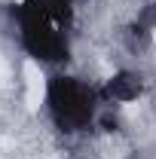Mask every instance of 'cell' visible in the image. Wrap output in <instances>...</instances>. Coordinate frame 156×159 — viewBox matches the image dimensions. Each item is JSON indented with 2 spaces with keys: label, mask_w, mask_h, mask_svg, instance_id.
Masks as SVG:
<instances>
[{
  "label": "cell",
  "mask_w": 156,
  "mask_h": 159,
  "mask_svg": "<svg viewBox=\"0 0 156 159\" xmlns=\"http://www.w3.org/2000/svg\"><path fill=\"white\" fill-rule=\"evenodd\" d=\"M46 107H49L52 122L67 135L92 129L98 122V113H101L98 92L86 80L67 77V74H58L46 83Z\"/></svg>",
  "instance_id": "obj_1"
}]
</instances>
